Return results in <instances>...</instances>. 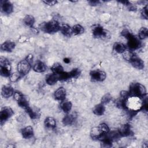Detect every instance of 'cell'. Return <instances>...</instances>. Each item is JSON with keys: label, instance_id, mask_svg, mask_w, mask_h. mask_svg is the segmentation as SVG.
<instances>
[{"label": "cell", "instance_id": "6da1fadb", "mask_svg": "<svg viewBox=\"0 0 148 148\" xmlns=\"http://www.w3.org/2000/svg\"><path fill=\"white\" fill-rule=\"evenodd\" d=\"M143 101L140 97L136 96H129L125 101V108L131 112H135L142 108Z\"/></svg>", "mask_w": 148, "mask_h": 148}, {"label": "cell", "instance_id": "7a4b0ae2", "mask_svg": "<svg viewBox=\"0 0 148 148\" xmlns=\"http://www.w3.org/2000/svg\"><path fill=\"white\" fill-rule=\"evenodd\" d=\"M122 36L125 37L128 40V46L132 50H136L141 46V42L135 36L131 34L128 30L125 29L121 32Z\"/></svg>", "mask_w": 148, "mask_h": 148}, {"label": "cell", "instance_id": "3957f363", "mask_svg": "<svg viewBox=\"0 0 148 148\" xmlns=\"http://www.w3.org/2000/svg\"><path fill=\"white\" fill-rule=\"evenodd\" d=\"M39 28L42 31L49 34L56 32L60 29L59 23L56 20L43 23L40 24Z\"/></svg>", "mask_w": 148, "mask_h": 148}, {"label": "cell", "instance_id": "277c9868", "mask_svg": "<svg viewBox=\"0 0 148 148\" xmlns=\"http://www.w3.org/2000/svg\"><path fill=\"white\" fill-rule=\"evenodd\" d=\"M130 95L138 97H143L146 94V90L144 86L140 83H135L131 85L130 87Z\"/></svg>", "mask_w": 148, "mask_h": 148}, {"label": "cell", "instance_id": "5b68a950", "mask_svg": "<svg viewBox=\"0 0 148 148\" xmlns=\"http://www.w3.org/2000/svg\"><path fill=\"white\" fill-rule=\"evenodd\" d=\"M11 66L9 61L4 57L0 58V73L4 77H8L10 75Z\"/></svg>", "mask_w": 148, "mask_h": 148}, {"label": "cell", "instance_id": "8992f818", "mask_svg": "<svg viewBox=\"0 0 148 148\" xmlns=\"http://www.w3.org/2000/svg\"><path fill=\"white\" fill-rule=\"evenodd\" d=\"M92 34L95 38H107L109 36V34L99 25H97L93 28Z\"/></svg>", "mask_w": 148, "mask_h": 148}, {"label": "cell", "instance_id": "52a82bcc", "mask_svg": "<svg viewBox=\"0 0 148 148\" xmlns=\"http://www.w3.org/2000/svg\"><path fill=\"white\" fill-rule=\"evenodd\" d=\"M31 68V64L25 59L19 62L17 64L18 72L22 75H25L28 73Z\"/></svg>", "mask_w": 148, "mask_h": 148}, {"label": "cell", "instance_id": "ba28073f", "mask_svg": "<svg viewBox=\"0 0 148 148\" xmlns=\"http://www.w3.org/2000/svg\"><path fill=\"white\" fill-rule=\"evenodd\" d=\"M14 98L17 102L19 106L24 109H27L29 106L27 99L21 92H15L14 93Z\"/></svg>", "mask_w": 148, "mask_h": 148}, {"label": "cell", "instance_id": "9c48e42d", "mask_svg": "<svg viewBox=\"0 0 148 148\" xmlns=\"http://www.w3.org/2000/svg\"><path fill=\"white\" fill-rule=\"evenodd\" d=\"M13 114V110L9 106H5L2 108L0 112V121L1 124L9 118H10Z\"/></svg>", "mask_w": 148, "mask_h": 148}, {"label": "cell", "instance_id": "30bf717a", "mask_svg": "<svg viewBox=\"0 0 148 148\" xmlns=\"http://www.w3.org/2000/svg\"><path fill=\"white\" fill-rule=\"evenodd\" d=\"M91 78L92 80L96 82H102L106 78V73L101 70H94L90 73Z\"/></svg>", "mask_w": 148, "mask_h": 148}, {"label": "cell", "instance_id": "8fae6325", "mask_svg": "<svg viewBox=\"0 0 148 148\" xmlns=\"http://www.w3.org/2000/svg\"><path fill=\"white\" fill-rule=\"evenodd\" d=\"M129 61L131 62V65L136 69H142L144 68L143 61L139 57L134 55V54L130 58Z\"/></svg>", "mask_w": 148, "mask_h": 148}, {"label": "cell", "instance_id": "7c38bea8", "mask_svg": "<svg viewBox=\"0 0 148 148\" xmlns=\"http://www.w3.org/2000/svg\"><path fill=\"white\" fill-rule=\"evenodd\" d=\"M1 10L5 14H10L13 12V5L8 1H3L1 2Z\"/></svg>", "mask_w": 148, "mask_h": 148}, {"label": "cell", "instance_id": "4fadbf2b", "mask_svg": "<svg viewBox=\"0 0 148 148\" xmlns=\"http://www.w3.org/2000/svg\"><path fill=\"white\" fill-rule=\"evenodd\" d=\"M15 47V43L10 40H6L3 42L1 46V49L3 51H5L7 52L12 51Z\"/></svg>", "mask_w": 148, "mask_h": 148}, {"label": "cell", "instance_id": "5bb4252c", "mask_svg": "<svg viewBox=\"0 0 148 148\" xmlns=\"http://www.w3.org/2000/svg\"><path fill=\"white\" fill-rule=\"evenodd\" d=\"M54 97L56 99L60 101H63L66 97V91L64 88L60 87L58 88L54 93Z\"/></svg>", "mask_w": 148, "mask_h": 148}, {"label": "cell", "instance_id": "9a60e30c", "mask_svg": "<svg viewBox=\"0 0 148 148\" xmlns=\"http://www.w3.org/2000/svg\"><path fill=\"white\" fill-rule=\"evenodd\" d=\"M119 134L120 136H127L131 134V127L129 124H124L123 125L119 130Z\"/></svg>", "mask_w": 148, "mask_h": 148}, {"label": "cell", "instance_id": "2e32d148", "mask_svg": "<svg viewBox=\"0 0 148 148\" xmlns=\"http://www.w3.org/2000/svg\"><path fill=\"white\" fill-rule=\"evenodd\" d=\"M1 94L4 98H9L13 94V88L10 86H5L2 88Z\"/></svg>", "mask_w": 148, "mask_h": 148}, {"label": "cell", "instance_id": "e0dca14e", "mask_svg": "<svg viewBox=\"0 0 148 148\" xmlns=\"http://www.w3.org/2000/svg\"><path fill=\"white\" fill-rule=\"evenodd\" d=\"M21 134L23 137L25 139H28L33 136L34 131L31 126H28L24 128L21 131Z\"/></svg>", "mask_w": 148, "mask_h": 148}, {"label": "cell", "instance_id": "ac0fdd59", "mask_svg": "<svg viewBox=\"0 0 148 148\" xmlns=\"http://www.w3.org/2000/svg\"><path fill=\"white\" fill-rule=\"evenodd\" d=\"M91 136L94 139H99L100 137L103 135L105 134L102 132L101 130L100 129L99 127H94L91 129V132H90Z\"/></svg>", "mask_w": 148, "mask_h": 148}, {"label": "cell", "instance_id": "d6986e66", "mask_svg": "<svg viewBox=\"0 0 148 148\" xmlns=\"http://www.w3.org/2000/svg\"><path fill=\"white\" fill-rule=\"evenodd\" d=\"M46 83L49 85H53L58 81V75L56 73H52L47 75L46 77Z\"/></svg>", "mask_w": 148, "mask_h": 148}, {"label": "cell", "instance_id": "ffe728a7", "mask_svg": "<svg viewBox=\"0 0 148 148\" xmlns=\"http://www.w3.org/2000/svg\"><path fill=\"white\" fill-rule=\"evenodd\" d=\"M33 69L35 72L40 73L45 71L46 69V67L45 64L43 62L38 61L34 64Z\"/></svg>", "mask_w": 148, "mask_h": 148}, {"label": "cell", "instance_id": "44dd1931", "mask_svg": "<svg viewBox=\"0 0 148 148\" xmlns=\"http://www.w3.org/2000/svg\"><path fill=\"white\" fill-rule=\"evenodd\" d=\"M60 31L62 34L68 37H69L72 34V28L68 24H63L60 27Z\"/></svg>", "mask_w": 148, "mask_h": 148}, {"label": "cell", "instance_id": "7402d4cb", "mask_svg": "<svg viewBox=\"0 0 148 148\" xmlns=\"http://www.w3.org/2000/svg\"><path fill=\"white\" fill-rule=\"evenodd\" d=\"M25 110L32 119H36L39 117L40 114L39 113V111H37V110L35 109L31 108L29 106Z\"/></svg>", "mask_w": 148, "mask_h": 148}, {"label": "cell", "instance_id": "603a6c76", "mask_svg": "<svg viewBox=\"0 0 148 148\" xmlns=\"http://www.w3.org/2000/svg\"><path fill=\"white\" fill-rule=\"evenodd\" d=\"M75 120V116L73 114H66L62 119V123L64 125H71Z\"/></svg>", "mask_w": 148, "mask_h": 148}, {"label": "cell", "instance_id": "cb8c5ba5", "mask_svg": "<svg viewBox=\"0 0 148 148\" xmlns=\"http://www.w3.org/2000/svg\"><path fill=\"white\" fill-rule=\"evenodd\" d=\"M45 124L46 127L54 129L56 126V121L54 118L51 117H48L46 118L45 120Z\"/></svg>", "mask_w": 148, "mask_h": 148}, {"label": "cell", "instance_id": "d4e9b609", "mask_svg": "<svg viewBox=\"0 0 148 148\" xmlns=\"http://www.w3.org/2000/svg\"><path fill=\"white\" fill-rule=\"evenodd\" d=\"M114 50L117 53H124L125 51L126 47L124 45L120 42H116L113 45Z\"/></svg>", "mask_w": 148, "mask_h": 148}, {"label": "cell", "instance_id": "484cf974", "mask_svg": "<svg viewBox=\"0 0 148 148\" xmlns=\"http://www.w3.org/2000/svg\"><path fill=\"white\" fill-rule=\"evenodd\" d=\"M93 112L95 114L98 116L102 115L105 112V107L102 103L96 105L93 109Z\"/></svg>", "mask_w": 148, "mask_h": 148}, {"label": "cell", "instance_id": "4316f807", "mask_svg": "<svg viewBox=\"0 0 148 148\" xmlns=\"http://www.w3.org/2000/svg\"><path fill=\"white\" fill-rule=\"evenodd\" d=\"M72 103L70 101H63L60 104L61 109L65 112L68 113L72 109Z\"/></svg>", "mask_w": 148, "mask_h": 148}, {"label": "cell", "instance_id": "83f0119b", "mask_svg": "<svg viewBox=\"0 0 148 148\" xmlns=\"http://www.w3.org/2000/svg\"><path fill=\"white\" fill-rule=\"evenodd\" d=\"M24 23L29 27H33L35 23V18L31 15H27L23 19Z\"/></svg>", "mask_w": 148, "mask_h": 148}, {"label": "cell", "instance_id": "f1b7e54d", "mask_svg": "<svg viewBox=\"0 0 148 148\" xmlns=\"http://www.w3.org/2000/svg\"><path fill=\"white\" fill-rule=\"evenodd\" d=\"M51 69L53 73H60L63 72V67L61 64L56 62L53 65L51 68Z\"/></svg>", "mask_w": 148, "mask_h": 148}, {"label": "cell", "instance_id": "f546056e", "mask_svg": "<svg viewBox=\"0 0 148 148\" xmlns=\"http://www.w3.org/2000/svg\"><path fill=\"white\" fill-rule=\"evenodd\" d=\"M72 32L75 34V35H80L82 34L84 32V28L79 25V24H76L72 28Z\"/></svg>", "mask_w": 148, "mask_h": 148}, {"label": "cell", "instance_id": "4dcf8cb0", "mask_svg": "<svg viewBox=\"0 0 148 148\" xmlns=\"http://www.w3.org/2000/svg\"><path fill=\"white\" fill-rule=\"evenodd\" d=\"M139 37L140 39H144L148 36V30L146 27H142L139 31Z\"/></svg>", "mask_w": 148, "mask_h": 148}, {"label": "cell", "instance_id": "1f68e13d", "mask_svg": "<svg viewBox=\"0 0 148 148\" xmlns=\"http://www.w3.org/2000/svg\"><path fill=\"white\" fill-rule=\"evenodd\" d=\"M70 79L71 78H77L80 75V71L78 68L73 69L71 71L69 72Z\"/></svg>", "mask_w": 148, "mask_h": 148}, {"label": "cell", "instance_id": "d6a6232c", "mask_svg": "<svg viewBox=\"0 0 148 148\" xmlns=\"http://www.w3.org/2000/svg\"><path fill=\"white\" fill-rule=\"evenodd\" d=\"M21 76L22 75L18 72H14L10 74V75L9 76V79L12 82H16L21 77Z\"/></svg>", "mask_w": 148, "mask_h": 148}, {"label": "cell", "instance_id": "836d02e7", "mask_svg": "<svg viewBox=\"0 0 148 148\" xmlns=\"http://www.w3.org/2000/svg\"><path fill=\"white\" fill-rule=\"evenodd\" d=\"M112 99V97L109 94H105L101 99V103H102L103 105L104 104H106L108 103H109Z\"/></svg>", "mask_w": 148, "mask_h": 148}, {"label": "cell", "instance_id": "e575fe53", "mask_svg": "<svg viewBox=\"0 0 148 148\" xmlns=\"http://www.w3.org/2000/svg\"><path fill=\"white\" fill-rule=\"evenodd\" d=\"M100 129L101 130V131H102V132L103 134H106L107 132H109V127L108 125L106 124H105V123H102V124H101L99 125Z\"/></svg>", "mask_w": 148, "mask_h": 148}, {"label": "cell", "instance_id": "d590c367", "mask_svg": "<svg viewBox=\"0 0 148 148\" xmlns=\"http://www.w3.org/2000/svg\"><path fill=\"white\" fill-rule=\"evenodd\" d=\"M140 14L142 17L143 18L147 19V5L142 9Z\"/></svg>", "mask_w": 148, "mask_h": 148}, {"label": "cell", "instance_id": "8d00e7d4", "mask_svg": "<svg viewBox=\"0 0 148 148\" xmlns=\"http://www.w3.org/2000/svg\"><path fill=\"white\" fill-rule=\"evenodd\" d=\"M43 2L49 5H54L57 3V1H43Z\"/></svg>", "mask_w": 148, "mask_h": 148}, {"label": "cell", "instance_id": "74e56055", "mask_svg": "<svg viewBox=\"0 0 148 148\" xmlns=\"http://www.w3.org/2000/svg\"><path fill=\"white\" fill-rule=\"evenodd\" d=\"M25 60L28 62H29L31 64H32V60H33V56L32 54H29L27 56V57L25 58Z\"/></svg>", "mask_w": 148, "mask_h": 148}, {"label": "cell", "instance_id": "f35d334b", "mask_svg": "<svg viewBox=\"0 0 148 148\" xmlns=\"http://www.w3.org/2000/svg\"><path fill=\"white\" fill-rule=\"evenodd\" d=\"M88 2H89L90 5H93V6L98 5V4L99 3V1H89Z\"/></svg>", "mask_w": 148, "mask_h": 148}, {"label": "cell", "instance_id": "ab89813d", "mask_svg": "<svg viewBox=\"0 0 148 148\" xmlns=\"http://www.w3.org/2000/svg\"><path fill=\"white\" fill-rule=\"evenodd\" d=\"M64 61L65 63L68 64V63L70 62V59L68 58H65L64 59Z\"/></svg>", "mask_w": 148, "mask_h": 148}]
</instances>
